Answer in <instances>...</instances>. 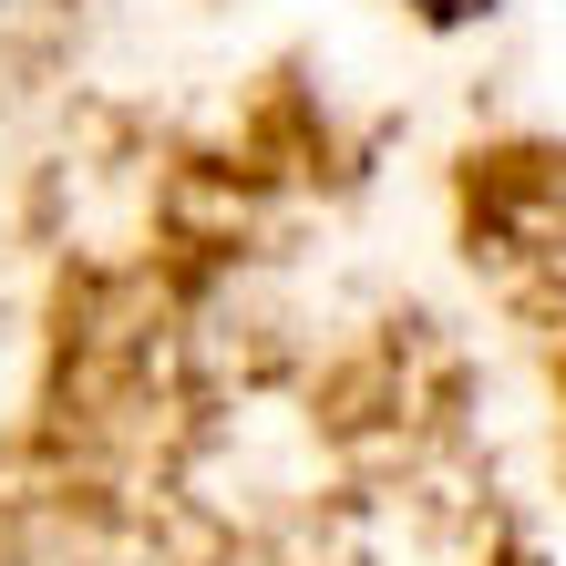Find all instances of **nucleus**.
Segmentation results:
<instances>
[{
	"instance_id": "obj_2",
	"label": "nucleus",
	"mask_w": 566,
	"mask_h": 566,
	"mask_svg": "<svg viewBox=\"0 0 566 566\" xmlns=\"http://www.w3.org/2000/svg\"><path fill=\"white\" fill-rule=\"evenodd\" d=\"M412 11H422L432 31H463V21H484V11H494V0H412Z\"/></svg>"
},
{
	"instance_id": "obj_1",
	"label": "nucleus",
	"mask_w": 566,
	"mask_h": 566,
	"mask_svg": "<svg viewBox=\"0 0 566 566\" xmlns=\"http://www.w3.org/2000/svg\"><path fill=\"white\" fill-rule=\"evenodd\" d=\"M62 11H73V0H0V52H21L31 31H52Z\"/></svg>"
}]
</instances>
